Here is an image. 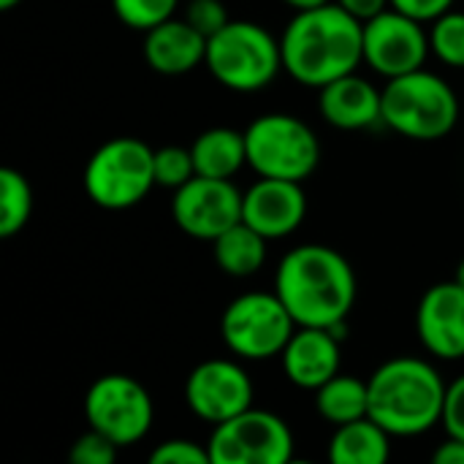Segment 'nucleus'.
<instances>
[{"label":"nucleus","instance_id":"obj_1","mask_svg":"<svg viewBox=\"0 0 464 464\" xmlns=\"http://www.w3.org/2000/svg\"><path fill=\"white\" fill-rule=\"evenodd\" d=\"M280 49L283 71L294 82L321 90L364 63V22L340 3L304 8L285 24Z\"/></svg>","mask_w":464,"mask_h":464},{"label":"nucleus","instance_id":"obj_2","mask_svg":"<svg viewBox=\"0 0 464 464\" xmlns=\"http://www.w3.org/2000/svg\"><path fill=\"white\" fill-rule=\"evenodd\" d=\"M275 294L299 326L334 329L348 324L359 285L351 261L340 250L302 245L288 250L277 264Z\"/></svg>","mask_w":464,"mask_h":464},{"label":"nucleus","instance_id":"obj_3","mask_svg":"<svg viewBox=\"0 0 464 464\" xmlns=\"http://www.w3.org/2000/svg\"><path fill=\"white\" fill-rule=\"evenodd\" d=\"M370 419L392 438H419L443 424L446 392L435 364L416 356L383 362L367 381Z\"/></svg>","mask_w":464,"mask_h":464},{"label":"nucleus","instance_id":"obj_4","mask_svg":"<svg viewBox=\"0 0 464 464\" xmlns=\"http://www.w3.org/2000/svg\"><path fill=\"white\" fill-rule=\"evenodd\" d=\"M459 122V98L454 87L432 73L413 71L394 76L383 87V125L413 141H438Z\"/></svg>","mask_w":464,"mask_h":464},{"label":"nucleus","instance_id":"obj_5","mask_svg":"<svg viewBox=\"0 0 464 464\" xmlns=\"http://www.w3.org/2000/svg\"><path fill=\"white\" fill-rule=\"evenodd\" d=\"M207 71L234 92H256L277 79L283 71L280 38L264 24L231 19L207 38Z\"/></svg>","mask_w":464,"mask_h":464},{"label":"nucleus","instance_id":"obj_6","mask_svg":"<svg viewBox=\"0 0 464 464\" xmlns=\"http://www.w3.org/2000/svg\"><path fill=\"white\" fill-rule=\"evenodd\" d=\"M155 185V150L133 136L109 139L84 166V190L90 201L109 212L136 207Z\"/></svg>","mask_w":464,"mask_h":464},{"label":"nucleus","instance_id":"obj_7","mask_svg":"<svg viewBox=\"0 0 464 464\" xmlns=\"http://www.w3.org/2000/svg\"><path fill=\"white\" fill-rule=\"evenodd\" d=\"M247 166L258 177L304 182L321 160V141L315 130L285 111L256 117L245 128Z\"/></svg>","mask_w":464,"mask_h":464},{"label":"nucleus","instance_id":"obj_8","mask_svg":"<svg viewBox=\"0 0 464 464\" xmlns=\"http://www.w3.org/2000/svg\"><path fill=\"white\" fill-rule=\"evenodd\" d=\"M296 329L299 324L275 291L242 294L220 318V337L242 362H266L280 356Z\"/></svg>","mask_w":464,"mask_h":464},{"label":"nucleus","instance_id":"obj_9","mask_svg":"<svg viewBox=\"0 0 464 464\" xmlns=\"http://www.w3.org/2000/svg\"><path fill=\"white\" fill-rule=\"evenodd\" d=\"M212 464H288L294 459V432L272 411L247 408L239 416L215 424L209 435Z\"/></svg>","mask_w":464,"mask_h":464},{"label":"nucleus","instance_id":"obj_10","mask_svg":"<svg viewBox=\"0 0 464 464\" xmlns=\"http://www.w3.org/2000/svg\"><path fill=\"white\" fill-rule=\"evenodd\" d=\"M87 427L106 435L120 449L136 446L147 438L155 419L150 392L130 375H101L84 394Z\"/></svg>","mask_w":464,"mask_h":464},{"label":"nucleus","instance_id":"obj_11","mask_svg":"<svg viewBox=\"0 0 464 464\" xmlns=\"http://www.w3.org/2000/svg\"><path fill=\"white\" fill-rule=\"evenodd\" d=\"M430 46V30L424 22L386 8L383 14L364 22V63L386 79L413 73L424 68Z\"/></svg>","mask_w":464,"mask_h":464},{"label":"nucleus","instance_id":"obj_12","mask_svg":"<svg viewBox=\"0 0 464 464\" xmlns=\"http://www.w3.org/2000/svg\"><path fill=\"white\" fill-rule=\"evenodd\" d=\"M242 201L245 193L231 179L196 174L188 185L174 190L171 215L188 237L215 242L220 234L242 223Z\"/></svg>","mask_w":464,"mask_h":464},{"label":"nucleus","instance_id":"obj_13","mask_svg":"<svg viewBox=\"0 0 464 464\" xmlns=\"http://www.w3.org/2000/svg\"><path fill=\"white\" fill-rule=\"evenodd\" d=\"M185 405L196 419L212 427L223 424L253 408V381L239 362L207 359L185 381Z\"/></svg>","mask_w":464,"mask_h":464},{"label":"nucleus","instance_id":"obj_14","mask_svg":"<svg viewBox=\"0 0 464 464\" xmlns=\"http://www.w3.org/2000/svg\"><path fill=\"white\" fill-rule=\"evenodd\" d=\"M416 332L430 356L443 362L464 359V288L457 280L424 291L416 310Z\"/></svg>","mask_w":464,"mask_h":464},{"label":"nucleus","instance_id":"obj_15","mask_svg":"<svg viewBox=\"0 0 464 464\" xmlns=\"http://www.w3.org/2000/svg\"><path fill=\"white\" fill-rule=\"evenodd\" d=\"M307 215V193L302 182L294 179H275V177H258L245 190L242 201V220L264 234L266 239H283L291 237Z\"/></svg>","mask_w":464,"mask_h":464},{"label":"nucleus","instance_id":"obj_16","mask_svg":"<svg viewBox=\"0 0 464 464\" xmlns=\"http://www.w3.org/2000/svg\"><path fill=\"white\" fill-rule=\"evenodd\" d=\"M285 378L302 392H318L340 372V337L332 329L299 326L280 353Z\"/></svg>","mask_w":464,"mask_h":464},{"label":"nucleus","instance_id":"obj_17","mask_svg":"<svg viewBox=\"0 0 464 464\" xmlns=\"http://www.w3.org/2000/svg\"><path fill=\"white\" fill-rule=\"evenodd\" d=\"M318 111L340 130H364L383 122V90L353 71L318 90Z\"/></svg>","mask_w":464,"mask_h":464},{"label":"nucleus","instance_id":"obj_18","mask_svg":"<svg viewBox=\"0 0 464 464\" xmlns=\"http://www.w3.org/2000/svg\"><path fill=\"white\" fill-rule=\"evenodd\" d=\"M144 60L160 76H182L207 60V35L198 33L185 16L166 19L144 33Z\"/></svg>","mask_w":464,"mask_h":464},{"label":"nucleus","instance_id":"obj_19","mask_svg":"<svg viewBox=\"0 0 464 464\" xmlns=\"http://www.w3.org/2000/svg\"><path fill=\"white\" fill-rule=\"evenodd\" d=\"M196 174L198 177H218V179H234L242 166H247V147H245V130L234 128H209L196 136L190 144Z\"/></svg>","mask_w":464,"mask_h":464},{"label":"nucleus","instance_id":"obj_20","mask_svg":"<svg viewBox=\"0 0 464 464\" xmlns=\"http://www.w3.org/2000/svg\"><path fill=\"white\" fill-rule=\"evenodd\" d=\"M392 457V435L370 416L334 427L329 459L334 464H386Z\"/></svg>","mask_w":464,"mask_h":464},{"label":"nucleus","instance_id":"obj_21","mask_svg":"<svg viewBox=\"0 0 464 464\" xmlns=\"http://www.w3.org/2000/svg\"><path fill=\"white\" fill-rule=\"evenodd\" d=\"M315 411L332 427H343V424H351V421L370 416V386H367V381H362L356 375L337 372L332 381H326L315 392Z\"/></svg>","mask_w":464,"mask_h":464},{"label":"nucleus","instance_id":"obj_22","mask_svg":"<svg viewBox=\"0 0 464 464\" xmlns=\"http://www.w3.org/2000/svg\"><path fill=\"white\" fill-rule=\"evenodd\" d=\"M266 237L250 228L245 220L220 234L212 242L218 266L231 277H253L266 264Z\"/></svg>","mask_w":464,"mask_h":464},{"label":"nucleus","instance_id":"obj_23","mask_svg":"<svg viewBox=\"0 0 464 464\" xmlns=\"http://www.w3.org/2000/svg\"><path fill=\"white\" fill-rule=\"evenodd\" d=\"M33 215V188L16 169L0 171V237L19 234Z\"/></svg>","mask_w":464,"mask_h":464},{"label":"nucleus","instance_id":"obj_24","mask_svg":"<svg viewBox=\"0 0 464 464\" xmlns=\"http://www.w3.org/2000/svg\"><path fill=\"white\" fill-rule=\"evenodd\" d=\"M430 46L435 57L451 68H464V11H446L430 27Z\"/></svg>","mask_w":464,"mask_h":464},{"label":"nucleus","instance_id":"obj_25","mask_svg":"<svg viewBox=\"0 0 464 464\" xmlns=\"http://www.w3.org/2000/svg\"><path fill=\"white\" fill-rule=\"evenodd\" d=\"M196 177V163L190 147H160L155 150V182L166 190H179Z\"/></svg>","mask_w":464,"mask_h":464},{"label":"nucleus","instance_id":"obj_26","mask_svg":"<svg viewBox=\"0 0 464 464\" xmlns=\"http://www.w3.org/2000/svg\"><path fill=\"white\" fill-rule=\"evenodd\" d=\"M179 0H111L117 19L133 30H152L155 24L174 16Z\"/></svg>","mask_w":464,"mask_h":464},{"label":"nucleus","instance_id":"obj_27","mask_svg":"<svg viewBox=\"0 0 464 464\" xmlns=\"http://www.w3.org/2000/svg\"><path fill=\"white\" fill-rule=\"evenodd\" d=\"M120 446L111 443L106 435H101L98 430H87L84 435L76 438L73 449H71V462L73 464H114Z\"/></svg>","mask_w":464,"mask_h":464},{"label":"nucleus","instance_id":"obj_28","mask_svg":"<svg viewBox=\"0 0 464 464\" xmlns=\"http://www.w3.org/2000/svg\"><path fill=\"white\" fill-rule=\"evenodd\" d=\"M150 464H212V457L207 446H198L185 438H174V440H163L150 454Z\"/></svg>","mask_w":464,"mask_h":464},{"label":"nucleus","instance_id":"obj_29","mask_svg":"<svg viewBox=\"0 0 464 464\" xmlns=\"http://www.w3.org/2000/svg\"><path fill=\"white\" fill-rule=\"evenodd\" d=\"M185 19L198 30L204 33L207 38L215 35L220 27H226L231 19H228V11L223 5V0H188L185 5Z\"/></svg>","mask_w":464,"mask_h":464},{"label":"nucleus","instance_id":"obj_30","mask_svg":"<svg viewBox=\"0 0 464 464\" xmlns=\"http://www.w3.org/2000/svg\"><path fill=\"white\" fill-rule=\"evenodd\" d=\"M443 430H446V435L464 440V375H459L446 392Z\"/></svg>","mask_w":464,"mask_h":464},{"label":"nucleus","instance_id":"obj_31","mask_svg":"<svg viewBox=\"0 0 464 464\" xmlns=\"http://www.w3.org/2000/svg\"><path fill=\"white\" fill-rule=\"evenodd\" d=\"M392 8H397L419 22H435L440 14L454 8V0H392Z\"/></svg>","mask_w":464,"mask_h":464},{"label":"nucleus","instance_id":"obj_32","mask_svg":"<svg viewBox=\"0 0 464 464\" xmlns=\"http://www.w3.org/2000/svg\"><path fill=\"white\" fill-rule=\"evenodd\" d=\"M334 3H340L348 14H353L362 22L383 14L386 8H392V0H334Z\"/></svg>","mask_w":464,"mask_h":464},{"label":"nucleus","instance_id":"obj_33","mask_svg":"<svg viewBox=\"0 0 464 464\" xmlns=\"http://www.w3.org/2000/svg\"><path fill=\"white\" fill-rule=\"evenodd\" d=\"M432 462L435 464H464V440L451 438L443 440L435 451H432Z\"/></svg>","mask_w":464,"mask_h":464},{"label":"nucleus","instance_id":"obj_34","mask_svg":"<svg viewBox=\"0 0 464 464\" xmlns=\"http://www.w3.org/2000/svg\"><path fill=\"white\" fill-rule=\"evenodd\" d=\"M285 5H291L294 11H304V8H318V5H326L332 0H283Z\"/></svg>","mask_w":464,"mask_h":464},{"label":"nucleus","instance_id":"obj_35","mask_svg":"<svg viewBox=\"0 0 464 464\" xmlns=\"http://www.w3.org/2000/svg\"><path fill=\"white\" fill-rule=\"evenodd\" d=\"M19 3H22V0H0V8H3V11H11V8H16Z\"/></svg>","mask_w":464,"mask_h":464},{"label":"nucleus","instance_id":"obj_36","mask_svg":"<svg viewBox=\"0 0 464 464\" xmlns=\"http://www.w3.org/2000/svg\"><path fill=\"white\" fill-rule=\"evenodd\" d=\"M454 280H457V283H459V285L464 288V258H462V264L457 266V275H454Z\"/></svg>","mask_w":464,"mask_h":464}]
</instances>
